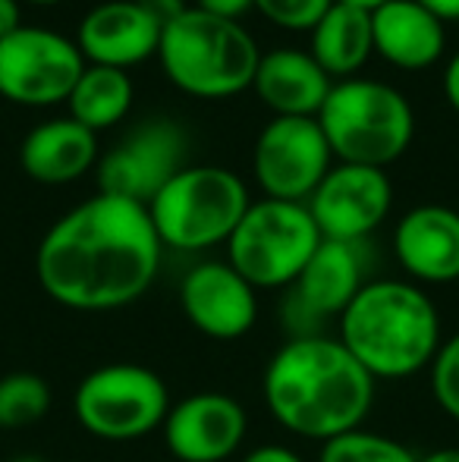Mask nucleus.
<instances>
[{
	"mask_svg": "<svg viewBox=\"0 0 459 462\" xmlns=\"http://www.w3.org/2000/svg\"><path fill=\"white\" fill-rule=\"evenodd\" d=\"M25 4H38V6H48V4H60V0H25Z\"/></svg>",
	"mask_w": 459,
	"mask_h": 462,
	"instance_id": "f704fd0d",
	"label": "nucleus"
},
{
	"mask_svg": "<svg viewBox=\"0 0 459 462\" xmlns=\"http://www.w3.org/2000/svg\"><path fill=\"white\" fill-rule=\"evenodd\" d=\"M340 4H353V6H362V10H374V6L387 4V0H340Z\"/></svg>",
	"mask_w": 459,
	"mask_h": 462,
	"instance_id": "72a5a7b5",
	"label": "nucleus"
},
{
	"mask_svg": "<svg viewBox=\"0 0 459 462\" xmlns=\"http://www.w3.org/2000/svg\"><path fill=\"white\" fill-rule=\"evenodd\" d=\"M230 264L255 290L289 286L321 245V233L302 201L262 199L249 205L227 239Z\"/></svg>",
	"mask_w": 459,
	"mask_h": 462,
	"instance_id": "0eeeda50",
	"label": "nucleus"
},
{
	"mask_svg": "<svg viewBox=\"0 0 459 462\" xmlns=\"http://www.w3.org/2000/svg\"><path fill=\"white\" fill-rule=\"evenodd\" d=\"M158 57L167 79L192 97L245 92L262 60L252 35L236 19H221L198 6H186L161 29Z\"/></svg>",
	"mask_w": 459,
	"mask_h": 462,
	"instance_id": "20e7f679",
	"label": "nucleus"
},
{
	"mask_svg": "<svg viewBox=\"0 0 459 462\" xmlns=\"http://www.w3.org/2000/svg\"><path fill=\"white\" fill-rule=\"evenodd\" d=\"M318 126L340 164H362L384 171L409 148L416 116L393 86L374 79H344L331 86Z\"/></svg>",
	"mask_w": 459,
	"mask_h": 462,
	"instance_id": "39448f33",
	"label": "nucleus"
},
{
	"mask_svg": "<svg viewBox=\"0 0 459 462\" xmlns=\"http://www.w3.org/2000/svg\"><path fill=\"white\" fill-rule=\"evenodd\" d=\"M16 29H23V23H19V0H0V38L13 35Z\"/></svg>",
	"mask_w": 459,
	"mask_h": 462,
	"instance_id": "c756f323",
	"label": "nucleus"
},
{
	"mask_svg": "<svg viewBox=\"0 0 459 462\" xmlns=\"http://www.w3.org/2000/svg\"><path fill=\"white\" fill-rule=\"evenodd\" d=\"M334 0H255V6L274 25L289 32H312Z\"/></svg>",
	"mask_w": 459,
	"mask_h": 462,
	"instance_id": "a878e982",
	"label": "nucleus"
},
{
	"mask_svg": "<svg viewBox=\"0 0 459 462\" xmlns=\"http://www.w3.org/2000/svg\"><path fill=\"white\" fill-rule=\"evenodd\" d=\"M13 462H41L38 457H19V459H13Z\"/></svg>",
	"mask_w": 459,
	"mask_h": 462,
	"instance_id": "c9c22d12",
	"label": "nucleus"
},
{
	"mask_svg": "<svg viewBox=\"0 0 459 462\" xmlns=\"http://www.w3.org/2000/svg\"><path fill=\"white\" fill-rule=\"evenodd\" d=\"M245 409L227 393H192L170 406L164 440L179 462H224L245 438Z\"/></svg>",
	"mask_w": 459,
	"mask_h": 462,
	"instance_id": "4468645a",
	"label": "nucleus"
},
{
	"mask_svg": "<svg viewBox=\"0 0 459 462\" xmlns=\"http://www.w3.org/2000/svg\"><path fill=\"white\" fill-rule=\"evenodd\" d=\"M365 264H362L359 243H334L321 239L315 255L293 280V305L306 321H325V318L344 315L355 292L365 286Z\"/></svg>",
	"mask_w": 459,
	"mask_h": 462,
	"instance_id": "f3484780",
	"label": "nucleus"
},
{
	"mask_svg": "<svg viewBox=\"0 0 459 462\" xmlns=\"http://www.w3.org/2000/svg\"><path fill=\"white\" fill-rule=\"evenodd\" d=\"M161 268V239L145 205L95 195L63 214L35 255L38 283L54 302L111 311L135 302Z\"/></svg>",
	"mask_w": 459,
	"mask_h": 462,
	"instance_id": "f257e3e1",
	"label": "nucleus"
},
{
	"mask_svg": "<svg viewBox=\"0 0 459 462\" xmlns=\"http://www.w3.org/2000/svg\"><path fill=\"white\" fill-rule=\"evenodd\" d=\"M431 390L435 400L450 419L459 421V334L450 337L441 349H437L435 362H431Z\"/></svg>",
	"mask_w": 459,
	"mask_h": 462,
	"instance_id": "393cba45",
	"label": "nucleus"
},
{
	"mask_svg": "<svg viewBox=\"0 0 459 462\" xmlns=\"http://www.w3.org/2000/svg\"><path fill=\"white\" fill-rule=\"evenodd\" d=\"M179 302L198 334L211 340H239L258 318L255 286L230 262H205L186 274Z\"/></svg>",
	"mask_w": 459,
	"mask_h": 462,
	"instance_id": "ddd939ff",
	"label": "nucleus"
},
{
	"mask_svg": "<svg viewBox=\"0 0 459 462\" xmlns=\"http://www.w3.org/2000/svg\"><path fill=\"white\" fill-rule=\"evenodd\" d=\"M161 29L164 25L139 0H105L86 13L76 44L98 67L126 69L158 54Z\"/></svg>",
	"mask_w": 459,
	"mask_h": 462,
	"instance_id": "2eb2a0df",
	"label": "nucleus"
},
{
	"mask_svg": "<svg viewBox=\"0 0 459 462\" xmlns=\"http://www.w3.org/2000/svg\"><path fill=\"white\" fill-rule=\"evenodd\" d=\"M76 419L92 438L101 440H139L164 425L170 412V396L161 381L145 365H116L95 368L76 390Z\"/></svg>",
	"mask_w": 459,
	"mask_h": 462,
	"instance_id": "6e6552de",
	"label": "nucleus"
},
{
	"mask_svg": "<svg viewBox=\"0 0 459 462\" xmlns=\"http://www.w3.org/2000/svg\"><path fill=\"white\" fill-rule=\"evenodd\" d=\"M252 86L277 116H318L334 82L312 54L280 48L262 54Z\"/></svg>",
	"mask_w": 459,
	"mask_h": 462,
	"instance_id": "a211bd4d",
	"label": "nucleus"
},
{
	"mask_svg": "<svg viewBox=\"0 0 459 462\" xmlns=\"http://www.w3.org/2000/svg\"><path fill=\"white\" fill-rule=\"evenodd\" d=\"M249 192L224 167H183L148 205L161 245L198 252L227 243L249 211Z\"/></svg>",
	"mask_w": 459,
	"mask_h": 462,
	"instance_id": "423d86ee",
	"label": "nucleus"
},
{
	"mask_svg": "<svg viewBox=\"0 0 459 462\" xmlns=\"http://www.w3.org/2000/svg\"><path fill=\"white\" fill-rule=\"evenodd\" d=\"M67 104L69 116L92 133L116 126L133 107V79L126 69L88 63Z\"/></svg>",
	"mask_w": 459,
	"mask_h": 462,
	"instance_id": "4be33fe9",
	"label": "nucleus"
},
{
	"mask_svg": "<svg viewBox=\"0 0 459 462\" xmlns=\"http://www.w3.org/2000/svg\"><path fill=\"white\" fill-rule=\"evenodd\" d=\"M98 161V142L95 133L76 123L73 116L67 120H48L35 126L23 139L19 148V164L32 180L48 186L73 183L88 167Z\"/></svg>",
	"mask_w": 459,
	"mask_h": 462,
	"instance_id": "aec40b11",
	"label": "nucleus"
},
{
	"mask_svg": "<svg viewBox=\"0 0 459 462\" xmlns=\"http://www.w3.org/2000/svg\"><path fill=\"white\" fill-rule=\"evenodd\" d=\"M393 252L406 274L425 283L459 280V214L444 205H418L397 224Z\"/></svg>",
	"mask_w": 459,
	"mask_h": 462,
	"instance_id": "dca6fc26",
	"label": "nucleus"
},
{
	"mask_svg": "<svg viewBox=\"0 0 459 462\" xmlns=\"http://www.w3.org/2000/svg\"><path fill=\"white\" fill-rule=\"evenodd\" d=\"M50 409V387L32 371H13L0 377V431L29 428L41 421Z\"/></svg>",
	"mask_w": 459,
	"mask_h": 462,
	"instance_id": "5701e85b",
	"label": "nucleus"
},
{
	"mask_svg": "<svg viewBox=\"0 0 459 462\" xmlns=\"http://www.w3.org/2000/svg\"><path fill=\"white\" fill-rule=\"evenodd\" d=\"M196 6L205 13H215V16H221V19H236L239 13L255 6V0H196Z\"/></svg>",
	"mask_w": 459,
	"mask_h": 462,
	"instance_id": "bb28decb",
	"label": "nucleus"
},
{
	"mask_svg": "<svg viewBox=\"0 0 459 462\" xmlns=\"http://www.w3.org/2000/svg\"><path fill=\"white\" fill-rule=\"evenodd\" d=\"M340 343L372 377H409L441 349V318L418 286L403 280L365 283L340 315Z\"/></svg>",
	"mask_w": 459,
	"mask_h": 462,
	"instance_id": "7ed1b4c3",
	"label": "nucleus"
},
{
	"mask_svg": "<svg viewBox=\"0 0 459 462\" xmlns=\"http://www.w3.org/2000/svg\"><path fill=\"white\" fill-rule=\"evenodd\" d=\"M372 51V10L334 0L312 29V57L327 76H353Z\"/></svg>",
	"mask_w": 459,
	"mask_h": 462,
	"instance_id": "412c9836",
	"label": "nucleus"
},
{
	"mask_svg": "<svg viewBox=\"0 0 459 462\" xmlns=\"http://www.w3.org/2000/svg\"><path fill=\"white\" fill-rule=\"evenodd\" d=\"M318 462H418V457L406 444L387 438V434L355 428L349 434L325 440Z\"/></svg>",
	"mask_w": 459,
	"mask_h": 462,
	"instance_id": "b1692460",
	"label": "nucleus"
},
{
	"mask_svg": "<svg viewBox=\"0 0 459 462\" xmlns=\"http://www.w3.org/2000/svg\"><path fill=\"white\" fill-rule=\"evenodd\" d=\"M86 57L79 44L50 29L23 25L0 38V95L25 107H48L69 101Z\"/></svg>",
	"mask_w": 459,
	"mask_h": 462,
	"instance_id": "1a4fd4ad",
	"label": "nucleus"
},
{
	"mask_svg": "<svg viewBox=\"0 0 459 462\" xmlns=\"http://www.w3.org/2000/svg\"><path fill=\"white\" fill-rule=\"evenodd\" d=\"M318 116H274L255 142V177L268 199L306 201L331 171Z\"/></svg>",
	"mask_w": 459,
	"mask_h": 462,
	"instance_id": "9d476101",
	"label": "nucleus"
},
{
	"mask_svg": "<svg viewBox=\"0 0 459 462\" xmlns=\"http://www.w3.org/2000/svg\"><path fill=\"white\" fill-rule=\"evenodd\" d=\"M425 10H431L437 19H459V0H418Z\"/></svg>",
	"mask_w": 459,
	"mask_h": 462,
	"instance_id": "2f4dec72",
	"label": "nucleus"
},
{
	"mask_svg": "<svg viewBox=\"0 0 459 462\" xmlns=\"http://www.w3.org/2000/svg\"><path fill=\"white\" fill-rule=\"evenodd\" d=\"M390 201L393 189L384 171L362 164H337L308 195L306 208L321 239L362 243L387 217Z\"/></svg>",
	"mask_w": 459,
	"mask_h": 462,
	"instance_id": "f8f14e48",
	"label": "nucleus"
},
{
	"mask_svg": "<svg viewBox=\"0 0 459 462\" xmlns=\"http://www.w3.org/2000/svg\"><path fill=\"white\" fill-rule=\"evenodd\" d=\"M418 462H459V447H444V450L428 453V457H422Z\"/></svg>",
	"mask_w": 459,
	"mask_h": 462,
	"instance_id": "473e14b6",
	"label": "nucleus"
},
{
	"mask_svg": "<svg viewBox=\"0 0 459 462\" xmlns=\"http://www.w3.org/2000/svg\"><path fill=\"white\" fill-rule=\"evenodd\" d=\"M374 51L403 69H425L444 54V23L418 0H387L372 10Z\"/></svg>",
	"mask_w": 459,
	"mask_h": 462,
	"instance_id": "6ab92c4d",
	"label": "nucleus"
},
{
	"mask_svg": "<svg viewBox=\"0 0 459 462\" xmlns=\"http://www.w3.org/2000/svg\"><path fill=\"white\" fill-rule=\"evenodd\" d=\"M142 6H145L148 13H151L154 19H158L161 25H167L170 19H177L179 13L186 10V4L183 0H139Z\"/></svg>",
	"mask_w": 459,
	"mask_h": 462,
	"instance_id": "cd10ccee",
	"label": "nucleus"
},
{
	"mask_svg": "<svg viewBox=\"0 0 459 462\" xmlns=\"http://www.w3.org/2000/svg\"><path fill=\"white\" fill-rule=\"evenodd\" d=\"M243 462H302V459H299V453L287 450V447L268 444V447H258V450L245 453Z\"/></svg>",
	"mask_w": 459,
	"mask_h": 462,
	"instance_id": "c85d7f7f",
	"label": "nucleus"
},
{
	"mask_svg": "<svg viewBox=\"0 0 459 462\" xmlns=\"http://www.w3.org/2000/svg\"><path fill=\"white\" fill-rule=\"evenodd\" d=\"M186 161V135L170 120H151L133 129L114 152L105 154L98 167V186L105 195L151 205Z\"/></svg>",
	"mask_w": 459,
	"mask_h": 462,
	"instance_id": "9b49d317",
	"label": "nucleus"
},
{
	"mask_svg": "<svg viewBox=\"0 0 459 462\" xmlns=\"http://www.w3.org/2000/svg\"><path fill=\"white\" fill-rule=\"evenodd\" d=\"M444 95H447V101H450V107L459 114V54L450 60V67H447V73H444Z\"/></svg>",
	"mask_w": 459,
	"mask_h": 462,
	"instance_id": "7c9ffc66",
	"label": "nucleus"
},
{
	"mask_svg": "<svg viewBox=\"0 0 459 462\" xmlns=\"http://www.w3.org/2000/svg\"><path fill=\"white\" fill-rule=\"evenodd\" d=\"M264 402L287 431L325 444L362 425L374 402V377L340 340L299 334L268 362Z\"/></svg>",
	"mask_w": 459,
	"mask_h": 462,
	"instance_id": "f03ea898",
	"label": "nucleus"
}]
</instances>
